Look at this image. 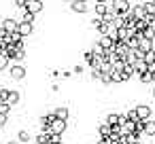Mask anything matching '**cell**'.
<instances>
[{"label": "cell", "mask_w": 155, "mask_h": 144, "mask_svg": "<svg viewBox=\"0 0 155 144\" xmlns=\"http://www.w3.org/2000/svg\"><path fill=\"white\" fill-rule=\"evenodd\" d=\"M108 9L117 15H130L132 2L130 0H108Z\"/></svg>", "instance_id": "6da1fadb"}, {"label": "cell", "mask_w": 155, "mask_h": 144, "mask_svg": "<svg viewBox=\"0 0 155 144\" xmlns=\"http://www.w3.org/2000/svg\"><path fill=\"white\" fill-rule=\"evenodd\" d=\"M9 74H11L13 81H21V78H26L28 70H26L24 64H11V66H9Z\"/></svg>", "instance_id": "7a4b0ae2"}, {"label": "cell", "mask_w": 155, "mask_h": 144, "mask_svg": "<svg viewBox=\"0 0 155 144\" xmlns=\"http://www.w3.org/2000/svg\"><path fill=\"white\" fill-rule=\"evenodd\" d=\"M0 28H5L9 34H15L19 30V19L15 17H5V19H0Z\"/></svg>", "instance_id": "3957f363"}, {"label": "cell", "mask_w": 155, "mask_h": 144, "mask_svg": "<svg viewBox=\"0 0 155 144\" xmlns=\"http://www.w3.org/2000/svg\"><path fill=\"white\" fill-rule=\"evenodd\" d=\"M130 17H132V19H136V21L144 19V17H147L144 2H136V5H132V9H130Z\"/></svg>", "instance_id": "277c9868"}, {"label": "cell", "mask_w": 155, "mask_h": 144, "mask_svg": "<svg viewBox=\"0 0 155 144\" xmlns=\"http://www.w3.org/2000/svg\"><path fill=\"white\" fill-rule=\"evenodd\" d=\"M134 110H136L138 121H149V119H151V112H153L149 104H136V106H134Z\"/></svg>", "instance_id": "5b68a950"}, {"label": "cell", "mask_w": 155, "mask_h": 144, "mask_svg": "<svg viewBox=\"0 0 155 144\" xmlns=\"http://www.w3.org/2000/svg\"><path fill=\"white\" fill-rule=\"evenodd\" d=\"M43 9H45L43 0H28V5H26V11H28V13H32V15L43 13Z\"/></svg>", "instance_id": "8992f818"}, {"label": "cell", "mask_w": 155, "mask_h": 144, "mask_svg": "<svg viewBox=\"0 0 155 144\" xmlns=\"http://www.w3.org/2000/svg\"><path fill=\"white\" fill-rule=\"evenodd\" d=\"M98 45H100L104 51H113V47H115V40H113L108 34H100V36H98Z\"/></svg>", "instance_id": "52a82bcc"}, {"label": "cell", "mask_w": 155, "mask_h": 144, "mask_svg": "<svg viewBox=\"0 0 155 144\" xmlns=\"http://www.w3.org/2000/svg\"><path fill=\"white\" fill-rule=\"evenodd\" d=\"M87 9H89L87 2H81V0H72V2H70V11L77 13V15H85Z\"/></svg>", "instance_id": "ba28073f"}, {"label": "cell", "mask_w": 155, "mask_h": 144, "mask_svg": "<svg viewBox=\"0 0 155 144\" xmlns=\"http://www.w3.org/2000/svg\"><path fill=\"white\" fill-rule=\"evenodd\" d=\"M21 36H32L34 32V24L32 21H19V30H17Z\"/></svg>", "instance_id": "9c48e42d"}, {"label": "cell", "mask_w": 155, "mask_h": 144, "mask_svg": "<svg viewBox=\"0 0 155 144\" xmlns=\"http://www.w3.org/2000/svg\"><path fill=\"white\" fill-rule=\"evenodd\" d=\"M66 131V121H60V119H55L53 123H51V133H55V136H62Z\"/></svg>", "instance_id": "30bf717a"}, {"label": "cell", "mask_w": 155, "mask_h": 144, "mask_svg": "<svg viewBox=\"0 0 155 144\" xmlns=\"http://www.w3.org/2000/svg\"><path fill=\"white\" fill-rule=\"evenodd\" d=\"M53 114H55V119H60V121H68V117H70V110H68L66 106H58V108L53 110Z\"/></svg>", "instance_id": "8fae6325"}, {"label": "cell", "mask_w": 155, "mask_h": 144, "mask_svg": "<svg viewBox=\"0 0 155 144\" xmlns=\"http://www.w3.org/2000/svg\"><path fill=\"white\" fill-rule=\"evenodd\" d=\"M94 11H96L98 17H104L108 13V5L106 2H94Z\"/></svg>", "instance_id": "7c38bea8"}, {"label": "cell", "mask_w": 155, "mask_h": 144, "mask_svg": "<svg viewBox=\"0 0 155 144\" xmlns=\"http://www.w3.org/2000/svg\"><path fill=\"white\" fill-rule=\"evenodd\" d=\"M138 49H140L142 53L153 51V40H149V38H140V40H138Z\"/></svg>", "instance_id": "4fadbf2b"}, {"label": "cell", "mask_w": 155, "mask_h": 144, "mask_svg": "<svg viewBox=\"0 0 155 144\" xmlns=\"http://www.w3.org/2000/svg\"><path fill=\"white\" fill-rule=\"evenodd\" d=\"M17 140H19V144H28V142L32 140V133H30L28 129H21V131L17 133Z\"/></svg>", "instance_id": "5bb4252c"}, {"label": "cell", "mask_w": 155, "mask_h": 144, "mask_svg": "<svg viewBox=\"0 0 155 144\" xmlns=\"http://www.w3.org/2000/svg\"><path fill=\"white\" fill-rule=\"evenodd\" d=\"M144 136H155V121H144Z\"/></svg>", "instance_id": "9a60e30c"}, {"label": "cell", "mask_w": 155, "mask_h": 144, "mask_svg": "<svg viewBox=\"0 0 155 144\" xmlns=\"http://www.w3.org/2000/svg\"><path fill=\"white\" fill-rule=\"evenodd\" d=\"M142 38L155 40V26H149V28H144V32H142Z\"/></svg>", "instance_id": "2e32d148"}, {"label": "cell", "mask_w": 155, "mask_h": 144, "mask_svg": "<svg viewBox=\"0 0 155 144\" xmlns=\"http://www.w3.org/2000/svg\"><path fill=\"white\" fill-rule=\"evenodd\" d=\"M17 102H19V93L11 89V91H9V100H7V104H11V106H13V104H17Z\"/></svg>", "instance_id": "e0dca14e"}, {"label": "cell", "mask_w": 155, "mask_h": 144, "mask_svg": "<svg viewBox=\"0 0 155 144\" xmlns=\"http://www.w3.org/2000/svg\"><path fill=\"white\" fill-rule=\"evenodd\" d=\"M11 66V62H9V57L5 55V53H0V70H7Z\"/></svg>", "instance_id": "ac0fdd59"}, {"label": "cell", "mask_w": 155, "mask_h": 144, "mask_svg": "<svg viewBox=\"0 0 155 144\" xmlns=\"http://www.w3.org/2000/svg\"><path fill=\"white\" fill-rule=\"evenodd\" d=\"M140 81H142V83H153V72L147 70L144 74H140Z\"/></svg>", "instance_id": "d6986e66"}, {"label": "cell", "mask_w": 155, "mask_h": 144, "mask_svg": "<svg viewBox=\"0 0 155 144\" xmlns=\"http://www.w3.org/2000/svg\"><path fill=\"white\" fill-rule=\"evenodd\" d=\"M83 70H85V68H83V64H77V66L72 68V74H83Z\"/></svg>", "instance_id": "ffe728a7"}, {"label": "cell", "mask_w": 155, "mask_h": 144, "mask_svg": "<svg viewBox=\"0 0 155 144\" xmlns=\"http://www.w3.org/2000/svg\"><path fill=\"white\" fill-rule=\"evenodd\" d=\"M7 144H19V140H9Z\"/></svg>", "instance_id": "44dd1931"}, {"label": "cell", "mask_w": 155, "mask_h": 144, "mask_svg": "<svg viewBox=\"0 0 155 144\" xmlns=\"http://www.w3.org/2000/svg\"><path fill=\"white\" fill-rule=\"evenodd\" d=\"M94 2H106L108 5V0H94Z\"/></svg>", "instance_id": "7402d4cb"}, {"label": "cell", "mask_w": 155, "mask_h": 144, "mask_svg": "<svg viewBox=\"0 0 155 144\" xmlns=\"http://www.w3.org/2000/svg\"><path fill=\"white\" fill-rule=\"evenodd\" d=\"M62 2H68V5H70V2H72V0H62Z\"/></svg>", "instance_id": "603a6c76"}, {"label": "cell", "mask_w": 155, "mask_h": 144, "mask_svg": "<svg viewBox=\"0 0 155 144\" xmlns=\"http://www.w3.org/2000/svg\"><path fill=\"white\" fill-rule=\"evenodd\" d=\"M153 98H155V87H153Z\"/></svg>", "instance_id": "cb8c5ba5"}, {"label": "cell", "mask_w": 155, "mask_h": 144, "mask_svg": "<svg viewBox=\"0 0 155 144\" xmlns=\"http://www.w3.org/2000/svg\"><path fill=\"white\" fill-rule=\"evenodd\" d=\"M81 2H87V0H81Z\"/></svg>", "instance_id": "d4e9b609"}, {"label": "cell", "mask_w": 155, "mask_h": 144, "mask_svg": "<svg viewBox=\"0 0 155 144\" xmlns=\"http://www.w3.org/2000/svg\"><path fill=\"white\" fill-rule=\"evenodd\" d=\"M151 2H155V0H151Z\"/></svg>", "instance_id": "484cf974"}]
</instances>
